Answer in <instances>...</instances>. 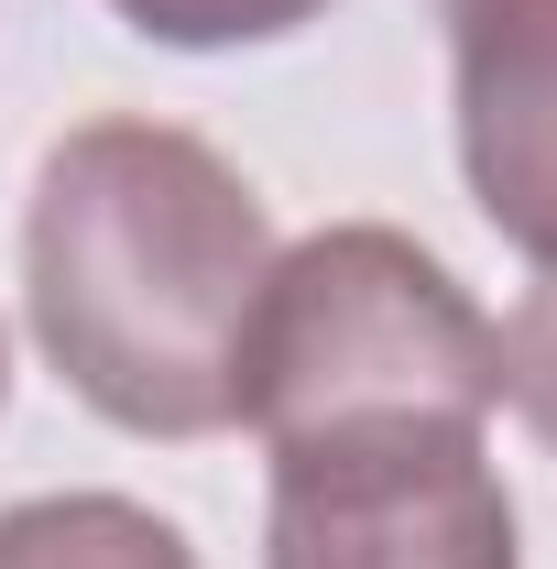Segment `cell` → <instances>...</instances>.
<instances>
[{
    "instance_id": "6da1fadb",
    "label": "cell",
    "mask_w": 557,
    "mask_h": 569,
    "mask_svg": "<svg viewBox=\"0 0 557 569\" xmlns=\"http://www.w3.org/2000/svg\"><path fill=\"white\" fill-rule=\"evenodd\" d=\"M274 252V219L219 142L175 121H77L33 164L22 307L88 417L219 438L241 427V340Z\"/></svg>"
},
{
    "instance_id": "7a4b0ae2",
    "label": "cell",
    "mask_w": 557,
    "mask_h": 569,
    "mask_svg": "<svg viewBox=\"0 0 557 569\" xmlns=\"http://www.w3.org/2000/svg\"><path fill=\"white\" fill-rule=\"evenodd\" d=\"M492 406H503V340L426 241L340 219L274 252L241 340V427L263 449H317L372 427H492Z\"/></svg>"
},
{
    "instance_id": "3957f363",
    "label": "cell",
    "mask_w": 557,
    "mask_h": 569,
    "mask_svg": "<svg viewBox=\"0 0 557 569\" xmlns=\"http://www.w3.org/2000/svg\"><path fill=\"white\" fill-rule=\"evenodd\" d=\"M263 569H525L492 427H372L274 449Z\"/></svg>"
},
{
    "instance_id": "277c9868",
    "label": "cell",
    "mask_w": 557,
    "mask_h": 569,
    "mask_svg": "<svg viewBox=\"0 0 557 569\" xmlns=\"http://www.w3.org/2000/svg\"><path fill=\"white\" fill-rule=\"evenodd\" d=\"M448 110L482 219L547 274L557 263V0L448 11Z\"/></svg>"
},
{
    "instance_id": "5b68a950",
    "label": "cell",
    "mask_w": 557,
    "mask_h": 569,
    "mask_svg": "<svg viewBox=\"0 0 557 569\" xmlns=\"http://www.w3.org/2000/svg\"><path fill=\"white\" fill-rule=\"evenodd\" d=\"M0 569H198V548L132 493H33L0 515Z\"/></svg>"
},
{
    "instance_id": "8992f818",
    "label": "cell",
    "mask_w": 557,
    "mask_h": 569,
    "mask_svg": "<svg viewBox=\"0 0 557 569\" xmlns=\"http://www.w3.org/2000/svg\"><path fill=\"white\" fill-rule=\"evenodd\" d=\"M142 44H175V56H219V44H284L306 22H328V0H110Z\"/></svg>"
},
{
    "instance_id": "52a82bcc",
    "label": "cell",
    "mask_w": 557,
    "mask_h": 569,
    "mask_svg": "<svg viewBox=\"0 0 557 569\" xmlns=\"http://www.w3.org/2000/svg\"><path fill=\"white\" fill-rule=\"evenodd\" d=\"M492 340H503V406L557 449V263L525 284V307H514Z\"/></svg>"
},
{
    "instance_id": "ba28073f",
    "label": "cell",
    "mask_w": 557,
    "mask_h": 569,
    "mask_svg": "<svg viewBox=\"0 0 557 569\" xmlns=\"http://www.w3.org/2000/svg\"><path fill=\"white\" fill-rule=\"evenodd\" d=\"M0 395H11V351H0Z\"/></svg>"
},
{
    "instance_id": "9c48e42d",
    "label": "cell",
    "mask_w": 557,
    "mask_h": 569,
    "mask_svg": "<svg viewBox=\"0 0 557 569\" xmlns=\"http://www.w3.org/2000/svg\"><path fill=\"white\" fill-rule=\"evenodd\" d=\"M437 11H470V0H437Z\"/></svg>"
}]
</instances>
